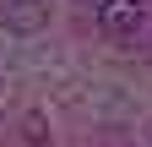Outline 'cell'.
I'll return each mask as SVG.
<instances>
[{"label":"cell","mask_w":152,"mask_h":147,"mask_svg":"<svg viewBox=\"0 0 152 147\" xmlns=\"http://www.w3.org/2000/svg\"><path fill=\"white\" fill-rule=\"evenodd\" d=\"M98 27L109 33V38H136L141 33V6L136 0H109V6L98 11Z\"/></svg>","instance_id":"6da1fadb"},{"label":"cell","mask_w":152,"mask_h":147,"mask_svg":"<svg viewBox=\"0 0 152 147\" xmlns=\"http://www.w3.org/2000/svg\"><path fill=\"white\" fill-rule=\"evenodd\" d=\"M6 27H11V33H38V27H49V0H6Z\"/></svg>","instance_id":"7a4b0ae2"}]
</instances>
